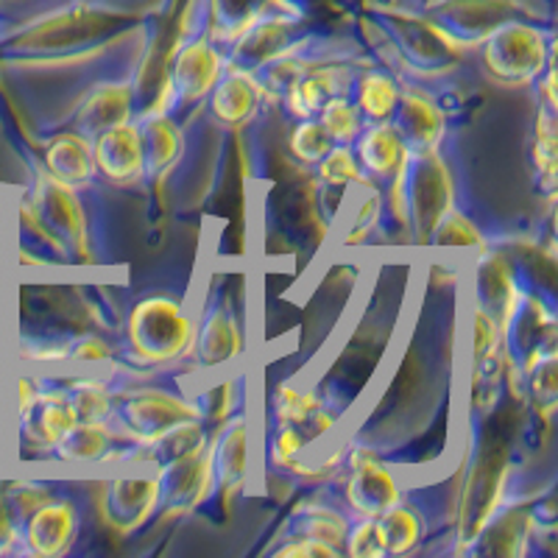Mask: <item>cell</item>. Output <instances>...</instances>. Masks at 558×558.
Here are the masks:
<instances>
[{
  "instance_id": "1",
  "label": "cell",
  "mask_w": 558,
  "mask_h": 558,
  "mask_svg": "<svg viewBox=\"0 0 558 558\" xmlns=\"http://www.w3.org/2000/svg\"><path fill=\"white\" fill-rule=\"evenodd\" d=\"M386 207L416 246H425L441 216L456 207V179L441 151H408L386 182Z\"/></svg>"
},
{
  "instance_id": "2",
  "label": "cell",
  "mask_w": 558,
  "mask_h": 558,
  "mask_svg": "<svg viewBox=\"0 0 558 558\" xmlns=\"http://www.w3.org/2000/svg\"><path fill=\"white\" fill-rule=\"evenodd\" d=\"M196 313L182 299L148 293L137 299L123 322V349L137 366L159 368L191 357Z\"/></svg>"
},
{
  "instance_id": "3",
  "label": "cell",
  "mask_w": 558,
  "mask_h": 558,
  "mask_svg": "<svg viewBox=\"0 0 558 558\" xmlns=\"http://www.w3.org/2000/svg\"><path fill=\"white\" fill-rule=\"evenodd\" d=\"M23 227L51 252L89 260L87 213L78 191L59 184L45 171L37 173L34 191L23 198Z\"/></svg>"
},
{
  "instance_id": "4",
  "label": "cell",
  "mask_w": 558,
  "mask_h": 558,
  "mask_svg": "<svg viewBox=\"0 0 558 558\" xmlns=\"http://www.w3.org/2000/svg\"><path fill=\"white\" fill-rule=\"evenodd\" d=\"M481 62L492 82L502 87L536 84L547 68L556 64V39L550 32L522 20H500L477 43Z\"/></svg>"
},
{
  "instance_id": "5",
  "label": "cell",
  "mask_w": 558,
  "mask_h": 558,
  "mask_svg": "<svg viewBox=\"0 0 558 558\" xmlns=\"http://www.w3.org/2000/svg\"><path fill=\"white\" fill-rule=\"evenodd\" d=\"M223 64H227L223 48L207 32L184 34L168 53L159 96L151 107L177 112V109L204 104L213 84L221 76Z\"/></svg>"
},
{
  "instance_id": "6",
  "label": "cell",
  "mask_w": 558,
  "mask_h": 558,
  "mask_svg": "<svg viewBox=\"0 0 558 558\" xmlns=\"http://www.w3.org/2000/svg\"><path fill=\"white\" fill-rule=\"evenodd\" d=\"M187 418H204V408L171 388L134 386L114 393L112 425L134 445H151L154 438Z\"/></svg>"
},
{
  "instance_id": "7",
  "label": "cell",
  "mask_w": 558,
  "mask_h": 558,
  "mask_svg": "<svg viewBox=\"0 0 558 558\" xmlns=\"http://www.w3.org/2000/svg\"><path fill=\"white\" fill-rule=\"evenodd\" d=\"M341 470L347 472L341 497L352 517L377 520L383 511H388L393 502H400L405 497L402 495L400 475L372 447H343Z\"/></svg>"
},
{
  "instance_id": "8",
  "label": "cell",
  "mask_w": 558,
  "mask_h": 558,
  "mask_svg": "<svg viewBox=\"0 0 558 558\" xmlns=\"http://www.w3.org/2000/svg\"><path fill=\"white\" fill-rule=\"evenodd\" d=\"M254 418L246 411L218 418V427L209 433L207 461L213 472V495L221 497L223 506L235 500L248 483L254 470Z\"/></svg>"
},
{
  "instance_id": "9",
  "label": "cell",
  "mask_w": 558,
  "mask_h": 558,
  "mask_svg": "<svg viewBox=\"0 0 558 558\" xmlns=\"http://www.w3.org/2000/svg\"><path fill=\"white\" fill-rule=\"evenodd\" d=\"M246 336L235 302L229 296L209 299L196 316V338H193V363L204 372H221L243 355Z\"/></svg>"
},
{
  "instance_id": "10",
  "label": "cell",
  "mask_w": 558,
  "mask_h": 558,
  "mask_svg": "<svg viewBox=\"0 0 558 558\" xmlns=\"http://www.w3.org/2000/svg\"><path fill=\"white\" fill-rule=\"evenodd\" d=\"M82 533V508L73 497L53 495L20 522V550L26 556L57 558L73 550Z\"/></svg>"
},
{
  "instance_id": "11",
  "label": "cell",
  "mask_w": 558,
  "mask_h": 558,
  "mask_svg": "<svg viewBox=\"0 0 558 558\" xmlns=\"http://www.w3.org/2000/svg\"><path fill=\"white\" fill-rule=\"evenodd\" d=\"M98 514L118 536H132L159 514V486L154 475L112 477L101 483Z\"/></svg>"
},
{
  "instance_id": "12",
  "label": "cell",
  "mask_w": 558,
  "mask_h": 558,
  "mask_svg": "<svg viewBox=\"0 0 558 558\" xmlns=\"http://www.w3.org/2000/svg\"><path fill=\"white\" fill-rule=\"evenodd\" d=\"M159 486V514L168 520L196 514L213 497V472H209L207 450L198 456L182 458L157 466L154 472Z\"/></svg>"
},
{
  "instance_id": "13",
  "label": "cell",
  "mask_w": 558,
  "mask_h": 558,
  "mask_svg": "<svg viewBox=\"0 0 558 558\" xmlns=\"http://www.w3.org/2000/svg\"><path fill=\"white\" fill-rule=\"evenodd\" d=\"M204 101L218 126L243 129L263 112L268 96L257 73L227 62Z\"/></svg>"
},
{
  "instance_id": "14",
  "label": "cell",
  "mask_w": 558,
  "mask_h": 558,
  "mask_svg": "<svg viewBox=\"0 0 558 558\" xmlns=\"http://www.w3.org/2000/svg\"><path fill=\"white\" fill-rule=\"evenodd\" d=\"M76 425L78 416L70 405L68 391L62 383H48V377H39V393L32 411L14 422L23 441L43 452H51Z\"/></svg>"
},
{
  "instance_id": "15",
  "label": "cell",
  "mask_w": 558,
  "mask_h": 558,
  "mask_svg": "<svg viewBox=\"0 0 558 558\" xmlns=\"http://www.w3.org/2000/svg\"><path fill=\"white\" fill-rule=\"evenodd\" d=\"M140 134V148H143V179L159 182L177 168L179 157L184 151V132L173 112L148 107L146 112L134 114Z\"/></svg>"
},
{
  "instance_id": "16",
  "label": "cell",
  "mask_w": 558,
  "mask_h": 558,
  "mask_svg": "<svg viewBox=\"0 0 558 558\" xmlns=\"http://www.w3.org/2000/svg\"><path fill=\"white\" fill-rule=\"evenodd\" d=\"M352 78H355L352 76V70L343 68V64L311 62L305 73L279 96V101H282L288 118H293V121L316 118L318 109L330 101V98L349 96Z\"/></svg>"
},
{
  "instance_id": "17",
  "label": "cell",
  "mask_w": 558,
  "mask_h": 558,
  "mask_svg": "<svg viewBox=\"0 0 558 558\" xmlns=\"http://www.w3.org/2000/svg\"><path fill=\"white\" fill-rule=\"evenodd\" d=\"M391 123L408 151H436L447 137V114L418 89H400Z\"/></svg>"
},
{
  "instance_id": "18",
  "label": "cell",
  "mask_w": 558,
  "mask_h": 558,
  "mask_svg": "<svg viewBox=\"0 0 558 558\" xmlns=\"http://www.w3.org/2000/svg\"><path fill=\"white\" fill-rule=\"evenodd\" d=\"M134 107H137V96L134 87L126 82H107L93 87L78 104L76 114H73V126L84 137H98V134L109 132V129L121 126V123L134 121Z\"/></svg>"
},
{
  "instance_id": "19",
  "label": "cell",
  "mask_w": 558,
  "mask_h": 558,
  "mask_svg": "<svg viewBox=\"0 0 558 558\" xmlns=\"http://www.w3.org/2000/svg\"><path fill=\"white\" fill-rule=\"evenodd\" d=\"M93 159L98 177L109 184L126 187L143 179V148H140L137 123L129 121L93 137Z\"/></svg>"
},
{
  "instance_id": "20",
  "label": "cell",
  "mask_w": 558,
  "mask_h": 558,
  "mask_svg": "<svg viewBox=\"0 0 558 558\" xmlns=\"http://www.w3.org/2000/svg\"><path fill=\"white\" fill-rule=\"evenodd\" d=\"M43 171L59 184L82 191L98 179L96 159H93V140L78 134L76 129H64L48 140L43 151Z\"/></svg>"
},
{
  "instance_id": "21",
  "label": "cell",
  "mask_w": 558,
  "mask_h": 558,
  "mask_svg": "<svg viewBox=\"0 0 558 558\" xmlns=\"http://www.w3.org/2000/svg\"><path fill=\"white\" fill-rule=\"evenodd\" d=\"M352 151H355L363 182H375L383 187L400 168L408 148L391 123H363L361 134L352 143Z\"/></svg>"
},
{
  "instance_id": "22",
  "label": "cell",
  "mask_w": 558,
  "mask_h": 558,
  "mask_svg": "<svg viewBox=\"0 0 558 558\" xmlns=\"http://www.w3.org/2000/svg\"><path fill=\"white\" fill-rule=\"evenodd\" d=\"M522 288L517 282V274L508 263L506 254L500 252H486L477 254L475 263V305L488 311L497 322H506L511 307L517 305Z\"/></svg>"
},
{
  "instance_id": "23",
  "label": "cell",
  "mask_w": 558,
  "mask_h": 558,
  "mask_svg": "<svg viewBox=\"0 0 558 558\" xmlns=\"http://www.w3.org/2000/svg\"><path fill=\"white\" fill-rule=\"evenodd\" d=\"M558 349L533 352L520 363L522 372V400L531 402L533 413L542 418V425L550 427L553 413L558 408V380H556Z\"/></svg>"
},
{
  "instance_id": "24",
  "label": "cell",
  "mask_w": 558,
  "mask_h": 558,
  "mask_svg": "<svg viewBox=\"0 0 558 558\" xmlns=\"http://www.w3.org/2000/svg\"><path fill=\"white\" fill-rule=\"evenodd\" d=\"M349 98L355 101L363 123H388L400 101V84L380 68L363 70L361 76L352 78Z\"/></svg>"
},
{
  "instance_id": "25",
  "label": "cell",
  "mask_w": 558,
  "mask_h": 558,
  "mask_svg": "<svg viewBox=\"0 0 558 558\" xmlns=\"http://www.w3.org/2000/svg\"><path fill=\"white\" fill-rule=\"evenodd\" d=\"M377 527H380L386 556H411L425 539V520L405 497L377 517Z\"/></svg>"
},
{
  "instance_id": "26",
  "label": "cell",
  "mask_w": 558,
  "mask_h": 558,
  "mask_svg": "<svg viewBox=\"0 0 558 558\" xmlns=\"http://www.w3.org/2000/svg\"><path fill=\"white\" fill-rule=\"evenodd\" d=\"M349 522H352V514H349L347 508L330 506V502L324 500H305L293 511L296 533L313 536V539L324 542V545L336 547L338 553H341Z\"/></svg>"
},
{
  "instance_id": "27",
  "label": "cell",
  "mask_w": 558,
  "mask_h": 558,
  "mask_svg": "<svg viewBox=\"0 0 558 558\" xmlns=\"http://www.w3.org/2000/svg\"><path fill=\"white\" fill-rule=\"evenodd\" d=\"M207 445L209 430L204 425V418H187V422H179L171 430L154 438L151 445H146L148 466H162V463L198 456V452L207 450Z\"/></svg>"
},
{
  "instance_id": "28",
  "label": "cell",
  "mask_w": 558,
  "mask_h": 558,
  "mask_svg": "<svg viewBox=\"0 0 558 558\" xmlns=\"http://www.w3.org/2000/svg\"><path fill=\"white\" fill-rule=\"evenodd\" d=\"M531 166L539 191L553 198L556 193V104L550 101H539L531 143Z\"/></svg>"
},
{
  "instance_id": "29",
  "label": "cell",
  "mask_w": 558,
  "mask_h": 558,
  "mask_svg": "<svg viewBox=\"0 0 558 558\" xmlns=\"http://www.w3.org/2000/svg\"><path fill=\"white\" fill-rule=\"evenodd\" d=\"M78 422H112L114 391L107 380L93 375L70 377L62 383Z\"/></svg>"
},
{
  "instance_id": "30",
  "label": "cell",
  "mask_w": 558,
  "mask_h": 558,
  "mask_svg": "<svg viewBox=\"0 0 558 558\" xmlns=\"http://www.w3.org/2000/svg\"><path fill=\"white\" fill-rule=\"evenodd\" d=\"M425 246L438 248V252H458V254H481L486 252V238L477 229V223H472L470 218L463 216L461 209L452 207L450 213L441 216V221L433 227V232L427 235Z\"/></svg>"
},
{
  "instance_id": "31",
  "label": "cell",
  "mask_w": 558,
  "mask_h": 558,
  "mask_svg": "<svg viewBox=\"0 0 558 558\" xmlns=\"http://www.w3.org/2000/svg\"><path fill=\"white\" fill-rule=\"evenodd\" d=\"M327 405L324 397L313 388H299L293 383H282L271 393V413L274 425H296L302 427L316 411Z\"/></svg>"
},
{
  "instance_id": "32",
  "label": "cell",
  "mask_w": 558,
  "mask_h": 558,
  "mask_svg": "<svg viewBox=\"0 0 558 558\" xmlns=\"http://www.w3.org/2000/svg\"><path fill=\"white\" fill-rule=\"evenodd\" d=\"M316 121L322 123L324 132L330 134L332 143H341V146H352L363 129L361 112H357L355 101L349 96L330 98V101L318 109Z\"/></svg>"
},
{
  "instance_id": "33",
  "label": "cell",
  "mask_w": 558,
  "mask_h": 558,
  "mask_svg": "<svg viewBox=\"0 0 558 558\" xmlns=\"http://www.w3.org/2000/svg\"><path fill=\"white\" fill-rule=\"evenodd\" d=\"M307 447H311V441L296 425H274L271 441H268V461H271L274 470L296 475V470L305 461Z\"/></svg>"
},
{
  "instance_id": "34",
  "label": "cell",
  "mask_w": 558,
  "mask_h": 558,
  "mask_svg": "<svg viewBox=\"0 0 558 558\" xmlns=\"http://www.w3.org/2000/svg\"><path fill=\"white\" fill-rule=\"evenodd\" d=\"M313 171H316L318 184H327V187H343V191H349L352 184H357L363 179L352 146H341V143H336L330 151L324 154L316 166H313Z\"/></svg>"
},
{
  "instance_id": "35",
  "label": "cell",
  "mask_w": 558,
  "mask_h": 558,
  "mask_svg": "<svg viewBox=\"0 0 558 558\" xmlns=\"http://www.w3.org/2000/svg\"><path fill=\"white\" fill-rule=\"evenodd\" d=\"M332 146H336V143L330 140V134L324 132V126L316 118L296 121V126L288 134V148H291V154L296 157V162H302V166L307 168L316 166L318 159L330 151Z\"/></svg>"
},
{
  "instance_id": "36",
  "label": "cell",
  "mask_w": 558,
  "mask_h": 558,
  "mask_svg": "<svg viewBox=\"0 0 558 558\" xmlns=\"http://www.w3.org/2000/svg\"><path fill=\"white\" fill-rule=\"evenodd\" d=\"M0 492L7 497L9 508L14 511L20 522L26 520L32 511H37L45 500H51L53 488L51 483L45 481H32V477H23V481H7L0 483Z\"/></svg>"
},
{
  "instance_id": "37",
  "label": "cell",
  "mask_w": 558,
  "mask_h": 558,
  "mask_svg": "<svg viewBox=\"0 0 558 558\" xmlns=\"http://www.w3.org/2000/svg\"><path fill=\"white\" fill-rule=\"evenodd\" d=\"M341 556L349 558H383L386 556V547H383L380 527L377 520H363V517H352L347 527V536H343Z\"/></svg>"
},
{
  "instance_id": "38",
  "label": "cell",
  "mask_w": 558,
  "mask_h": 558,
  "mask_svg": "<svg viewBox=\"0 0 558 558\" xmlns=\"http://www.w3.org/2000/svg\"><path fill=\"white\" fill-rule=\"evenodd\" d=\"M383 213H386V198L380 193V184H372V191L361 198L355 209V218L349 221L347 232V246H355V243L366 241L383 221Z\"/></svg>"
},
{
  "instance_id": "39",
  "label": "cell",
  "mask_w": 558,
  "mask_h": 558,
  "mask_svg": "<svg viewBox=\"0 0 558 558\" xmlns=\"http://www.w3.org/2000/svg\"><path fill=\"white\" fill-rule=\"evenodd\" d=\"M109 361H114V349L112 343L104 336H96V332H87V336H78L76 341H70L68 347V361L78 368H98L107 366Z\"/></svg>"
},
{
  "instance_id": "40",
  "label": "cell",
  "mask_w": 558,
  "mask_h": 558,
  "mask_svg": "<svg viewBox=\"0 0 558 558\" xmlns=\"http://www.w3.org/2000/svg\"><path fill=\"white\" fill-rule=\"evenodd\" d=\"M271 553L279 558H338L341 556L336 547L324 545V542L313 539V536H302V533H293L286 545L274 547Z\"/></svg>"
},
{
  "instance_id": "41",
  "label": "cell",
  "mask_w": 558,
  "mask_h": 558,
  "mask_svg": "<svg viewBox=\"0 0 558 558\" xmlns=\"http://www.w3.org/2000/svg\"><path fill=\"white\" fill-rule=\"evenodd\" d=\"M20 550V520L9 508L7 497L0 492V556Z\"/></svg>"
},
{
  "instance_id": "42",
  "label": "cell",
  "mask_w": 558,
  "mask_h": 558,
  "mask_svg": "<svg viewBox=\"0 0 558 558\" xmlns=\"http://www.w3.org/2000/svg\"><path fill=\"white\" fill-rule=\"evenodd\" d=\"M0 418H7V383H3V372H0Z\"/></svg>"
},
{
  "instance_id": "43",
  "label": "cell",
  "mask_w": 558,
  "mask_h": 558,
  "mask_svg": "<svg viewBox=\"0 0 558 558\" xmlns=\"http://www.w3.org/2000/svg\"><path fill=\"white\" fill-rule=\"evenodd\" d=\"M0 433H3V418H0Z\"/></svg>"
}]
</instances>
